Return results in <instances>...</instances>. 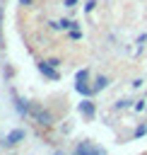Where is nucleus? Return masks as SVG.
Returning a JSON list of instances; mask_svg holds the SVG:
<instances>
[{
	"instance_id": "f257e3e1",
	"label": "nucleus",
	"mask_w": 147,
	"mask_h": 155,
	"mask_svg": "<svg viewBox=\"0 0 147 155\" xmlns=\"http://www.w3.org/2000/svg\"><path fill=\"white\" fill-rule=\"evenodd\" d=\"M31 121H34L39 128L48 131V128H53V126H55V121H58V119H55V114H53L48 107H41V109H39V111L31 116Z\"/></svg>"
},
{
	"instance_id": "f03ea898",
	"label": "nucleus",
	"mask_w": 147,
	"mask_h": 155,
	"mask_svg": "<svg viewBox=\"0 0 147 155\" xmlns=\"http://www.w3.org/2000/svg\"><path fill=\"white\" fill-rule=\"evenodd\" d=\"M24 140H27V128H12V131L2 138L0 145H2L5 150H12V148H17V145L24 143Z\"/></svg>"
},
{
	"instance_id": "7ed1b4c3",
	"label": "nucleus",
	"mask_w": 147,
	"mask_h": 155,
	"mask_svg": "<svg viewBox=\"0 0 147 155\" xmlns=\"http://www.w3.org/2000/svg\"><path fill=\"white\" fill-rule=\"evenodd\" d=\"M77 111H80V116H82L84 121H94V116H96V104L92 102V97H82V102L77 104Z\"/></svg>"
},
{
	"instance_id": "20e7f679",
	"label": "nucleus",
	"mask_w": 147,
	"mask_h": 155,
	"mask_svg": "<svg viewBox=\"0 0 147 155\" xmlns=\"http://www.w3.org/2000/svg\"><path fill=\"white\" fill-rule=\"evenodd\" d=\"M36 70H39V73H41L43 78H48V80H53V82H58V80H60V70H58L55 65H51V63H48L46 58L36 63Z\"/></svg>"
},
{
	"instance_id": "39448f33",
	"label": "nucleus",
	"mask_w": 147,
	"mask_h": 155,
	"mask_svg": "<svg viewBox=\"0 0 147 155\" xmlns=\"http://www.w3.org/2000/svg\"><path fill=\"white\" fill-rule=\"evenodd\" d=\"M12 99H14V111H17L22 119H27V116H29V109H31V99H24V97H19L14 90H12Z\"/></svg>"
},
{
	"instance_id": "423d86ee",
	"label": "nucleus",
	"mask_w": 147,
	"mask_h": 155,
	"mask_svg": "<svg viewBox=\"0 0 147 155\" xmlns=\"http://www.w3.org/2000/svg\"><path fill=\"white\" fill-rule=\"evenodd\" d=\"M94 143L89 140V138H84V140H80L77 145H75V150H72V155H94Z\"/></svg>"
},
{
	"instance_id": "0eeeda50",
	"label": "nucleus",
	"mask_w": 147,
	"mask_h": 155,
	"mask_svg": "<svg viewBox=\"0 0 147 155\" xmlns=\"http://www.w3.org/2000/svg\"><path fill=\"white\" fill-rule=\"evenodd\" d=\"M75 92L82 94V97H94L96 94V90H94L92 82H75Z\"/></svg>"
},
{
	"instance_id": "6e6552de",
	"label": "nucleus",
	"mask_w": 147,
	"mask_h": 155,
	"mask_svg": "<svg viewBox=\"0 0 147 155\" xmlns=\"http://www.w3.org/2000/svg\"><path fill=\"white\" fill-rule=\"evenodd\" d=\"M92 85H94V90H96V92H101V90H106V87L111 85V78H108V75H101V73H99V75L94 78V82H92Z\"/></svg>"
},
{
	"instance_id": "1a4fd4ad",
	"label": "nucleus",
	"mask_w": 147,
	"mask_h": 155,
	"mask_svg": "<svg viewBox=\"0 0 147 155\" xmlns=\"http://www.w3.org/2000/svg\"><path fill=\"white\" fill-rule=\"evenodd\" d=\"M75 82H92V70L89 68H82L75 73Z\"/></svg>"
},
{
	"instance_id": "9d476101",
	"label": "nucleus",
	"mask_w": 147,
	"mask_h": 155,
	"mask_svg": "<svg viewBox=\"0 0 147 155\" xmlns=\"http://www.w3.org/2000/svg\"><path fill=\"white\" fill-rule=\"evenodd\" d=\"M133 104H135V99H118L116 104H113V109H118V111H123V109H133Z\"/></svg>"
},
{
	"instance_id": "9b49d317",
	"label": "nucleus",
	"mask_w": 147,
	"mask_h": 155,
	"mask_svg": "<svg viewBox=\"0 0 147 155\" xmlns=\"http://www.w3.org/2000/svg\"><path fill=\"white\" fill-rule=\"evenodd\" d=\"M67 39H70V41H80V39H82V29H80V27H77V29H70V31H67Z\"/></svg>"
},
{
	"instance_id": "f8f14e48",
	"label": "nucleus",
	"mask_w": 147,
	"mask_h": 155,
	"mask_svg": "<svg viewBox=\"0 0 147 155\" xmlns=\"http://www.w3.org/2000/svg\"><path fill=\"white\" fill-rule=\"evenodd\" d=\"M147 133V124H140V126H135V131H133V138H142Z\"/></svg>"
},
{
	"instance_id": "ddd939ff",
	"label": "nucleus",
	"mask_w": 147,
	"mask_h": 155,
	"mask_svg": "<svg viewBox=\"0 0 147 155\" xmlns=\"http://www.w3.org/2000/svg\"><path fill=\"white\" fill-rule=\"evenodd\" d=\"M133 109H135V111H145V109H147V102H145V99H135Z\"/></svg>"
},
{
	"instance_id": "4468645a",
	"label": "nucleus",
	"mask_w": 147,
	"mask_h": 155,
	"mask_svg": "<svg viewBox=\"0 0 147 155\" xmlns=\"http://www.w3.org/2000/svg\"><path fill=\"white\" fill-rule=\"evenodd\" d=\"M96 5H99L96 0H87V2H84V12H94V10H96Z\"/></svg>"
},
{
	"instance_id": "2eb2a0df",
	"label": "nucleus",
	"mask_w": 147,
	"mask_h": 155,
	"mask_svg": "<svg viewBox=\"0 0 147 155\" xmlns=\"http://www.w3.org/2000/svg\"><path fill=\"white\" fill-rule=\"evenodd\" d=\"M130 85H133V87H135V90H140V87H142V85H145V80H142V78H135V80H133V82H130Z\"/></svg>"
},
{
	"instance_id": "dca6fc26",
	"label": "nucleus",
	"mask_w": 147,
	"mask_h": 155,
	"mask_svg": "<svg viewBox=\"0 0 147 155\" xmlns=\"http://www.w3.org/2000/svg\"><path fill=\"white\" fill-rule=\"evenodd\" d=\"M46 61H48L51 65H55V68H60V63H63V61H60V58H55V56H53V58H46Z\"/></svg>"
},
{
	"instance_id": "f3484780",
	"label": "nucleus",
	"mask_w": 147,
	"mask_h": 155,
	"mask_svg": "<svg viewBox=\"0 0 147 155\" xmlns=\"http://www.w3.org/2000/svg\"><path fill=\"white\" fill-rule=\"evenodd\" d=\"M94 155H108V153H106V148H101V145H96V148H94Z\"/></svg>"
},
{
	"instance_id": "a211bd4d",
	"label": "nucleus",
	"mask_w": 147,
	"mask_h": 155,
	"mask_svg": "<svg viewBox=\"0 0 147 155\" xmlns=\"http://www.w3.org/2000/svg\"><path fill=\"white\" fill-rule=\"evenodd\" d=\"M77 2H80V0H63V5H65V7H75Z\"/></svg>"
},
{
	"instance_id": "6ab92c4d",
	"label": "nucleus",
	"mask_w": 147,
	"mask_h": 155,
	"mask_svg": "<svg viewBox=\"0 0 147 155\" xmlns=\"http://www.w3.org/2000/svg\"><path fill=\"white\" fill-rule=\"evenodd\" d=\"M0 48H2V10H0Z\"/></svg>"
},
{
	"instance_id": "aec40b11",
	"label": "nucleus",
	"mask_w": 147,
	"mask_h": 155,
	"mask_svg": "<svg viewBox=\"0 0 147 155\" xmlns=\"http://www.w3.org/2000/svg\"><path fill=\"white\" fill-rule=\"evenodd\" d=\"M145 41H147V34H140V36H137V44H140V46H142V44H145Z\"/></svg>"
},
{
	"instance_id": "412c9836",
	"label": "nucleus",
	"mask_w": 147,
	"mask_h": 155,
	"mask_svg": "<svg viewBox=\"0 0 147 155\" xmlns=\"http://www.w3.org/2000/svg\"><path fill=\"white\" fill-rule=\"evenodd\" d=\"M31 2H34V0H19V5H22V7H31Z\"/></svg>"
},
{
	"instance_id": "4be33fe9",
	"label": "nucleus",
	"mask_w": 147,
	"mask_h": 155,
	"mask_svg": "<svg viewBox=\"0 0 147 155\" xmlns=\"http://www.w3.org/2000/svg\"><path fill=\"white\" fill-rule=\"evenodd\" d=\"M53 155H65V150H53Z\"/></svg>"
}]
</instances>
